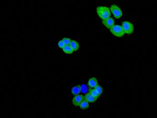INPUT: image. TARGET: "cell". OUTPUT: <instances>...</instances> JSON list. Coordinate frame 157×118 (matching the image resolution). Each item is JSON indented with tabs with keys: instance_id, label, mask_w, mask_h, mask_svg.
<instances>
[{
	"instance_id": "1",
	"label": "cell",
	"mask_w": 157,
	"mask_h": 118,
	"mask_svg": "<svg viewBox=\"0 0 157 118\" xmlns=\"http://www.w3.org/2000/svg\"><path fill=\"white\" fill-rule=\"evenodd\" d=\"M97 13L99 17L102 19H106L111 16V11L107 6H98L97 8Z\"/></svg>"
},
{
	"instance_id": "2",
	"label": "cell",
	"mask_w": 157,
	"mask_h": 118,
	"mask_svg": "<svg viewBox=\"0 0 157 118\" xmlns=\"http://www.w3.org/2000/svg\"><path fill=\"white\" fill-rule=\"evenodd\" d=\"M110 30L114 35L117 37H122L125 34L122 26L120 25H114Z\"/></svg>"
},
{
	"instance_id": "3",
	"label": "cell",
	"mask_w": 157,
	"mask_h": 118,
	"mask_svg": "<svg viewBox=\"0 0 157 118\" xmlns=\"http://www.w3.org/2000/svg\"><path fill=\"white\" fill-rule=\"evenodd\" d=\"M111 11L113 14L116 18H119L123 15V12L118 6L115 4H113L111 7Z\"/></svg>"
},
{
	"instance_id": "4",
	"label": "cell",
	"mask_w": 157,
	"mask_h": 118,
	"mask_svg": "<svg viewBox=\"0 0 157 118\" xmlns=\"http://www.w3.org/2000/svg\"><path fill=\"white\" fill-rule=\"evenodd\" d=\"M123 29L125 32V33L128 34H131L134 32V27L133 24L131 23L128 22V21H125L123 22L122 25Z\"/></svg>"
},
{
	"instance_id": "5",
	"label": "cell",
	"mask_w": 157,
	"mask_h": 118,
	"mask_svg": "<svg viewBox=\"0 0 157 118\" xmlns=\"http://www.w3.org/2000/svg\"><path fill=\"white\" fill-rule=\"evenodd\" d=\"M102 23L106 27H108V29H110L114 25V24H115V20H114V18L110 17L106 19H103L102 20Z\"/></svg>"
},
{
	"instance_id": "6",
	"label": "cell",
	"mask_w": 157,
	"mask_h": 118,
	"mask_svg": "<svg viewBox=\"0 0 157 118\" xmlns=\"http://www.w3.org/2000/svg\"><path fill=\"white\" fill-rule=\"evenodd\" d=\"M84 99V97L82 95H76L72 100V103L73 104V105L75 106H78L81 102Z\"/></svg>"
},
{
	"instance_id": "7",
	"label": "cell",
	"mask_w": 157,
	"mask_h": 118,
	"mask_svg": "<svg viewBox=\"0 0 157 118\" xmlns=\"http://www.w3.org/2000/svg\"><path fill=\"white\" fill-rule=\"evenodd\" d=\"M88 84L90 88H94L98 85L97 80L95 77H91L88 80Z\"/></svg>"
},
{
	"instance_id": "8",
	"label": "cell",
	"mask_w": 157,
	"mask_h": 118,
	"mask_svg": "<svg viewBox=\"0 0 157 118\" xmlns=\"http://www.w3.org/2000/svg\"><path fill=\"white\" fill-rule=\"evenodd\" d=\"M97 99V98L95 97H94L93 96H92L91 95L90 93H88L87 94H85L84 97V100H87L88 102H94L96 101Z\"/></svg>"
},
{
	"instance_id": "9",
	"label": "cell",
	"mask_w": 157,
	"mask_h": 118,
	"mask_svg": "<svg viewBox=\"0 0 157 118\" xmlns=\"http://www.w3.org/2000/svg\"><path fill=\"white\" fill-rule=\"evenodd\" d=\"M69 45L73 51H77L78 50V48H79V44H78V43L77 41L74 40H71Z\"/></svg>"
},
{
	"instance_id": "10",
	"label": "cell",
	"mask_w": 157,
	"mask_h": 118,
	"mask_svg": "<svg viewBox=\"0 0 157 118\" xmlns=\"http://www.w3.org/2000/svg\"><path fill=\"white\" fill-rule=\"evenodd\" d=\"M72 93L73 95H77L81 92V89H80V85H77L72 88Z\"/></svg>"
},
{
	"instance_id": "11",
	"label": "cell",
	"mask_w": 157,
	"mask_h": 118,
	"mask_svg": "<svg viewBox=\"0 0 157 118\" xmlns=\"http://www.w3.org/2000/svg\"><path fill=\"white\" fill-rule=\"evenodd\" d=\"M90 88V87L89 88L88 87V86H87V85H85L84 84H83L81 85H80L81 92L82 93H83V94H87V93H89Z\"/></svg>"
},
{
	"instance_id": "12",
	"label": "cell",
	"mask_w": 157,
	"mask_h": 118,
	"mask_svg": "<svg viewBox=\"0 0 157 118\" xmlns=\"http://www.w3.org/2000/svg\"><path fill=\"white\" fill-rule=\"evenodd\" d=\"M62 50L64 51V52L66 53V54H72L73 52V50L72 49V48H71V47L70 46V45H65V47L62 48Z\"/></svg>"
},
{
	"instance_id": "13",
	"label": "cell",
	"mask_w": 157,
	"mask_h": 118,
	"mask_svg": "<svg viewBox=\"0 0 157 118\" xmlns=\"http://www.w3.org/2000/svg\"><path fill=\"white\" fill-rule=\"evenodd\" d=\"M79 106L82 109H87L89 107V102L87 101V100H84L81 102V103H80V105Z\"/></svg>"
},
{
	"instance_id": "14",
	"label": "cell",
	"mask_w": 157,
	"mask_h": 118,
	"mask_svg": "<svg viewBox=\"0 0 157 118\" xmlns=\"http://www.w3.org/2000/svg\"><path fill=\"white\" fill-rule=\"evenodd\" d=\"M89 93H90L91 95H92V96H93L94 97H96V98H98V97L99 96L98 95V93L96 92V90H95L94 88H90V89H89Z\"/></svg>"
},
{
	"instance_id": "15",
	"label": "cell",
	"mask_w": 157,
	"mask_h": 118,
	"mask_svg": "<svg viewBox=\"0 0 157 118\" xmlns=\"http://www.w3.org/2000/svg\"><path fill=\"white\" fill-rule=\"evenodd\" d=\"M94 89L99 96H101L103 92V89L101 86L97 85L95 88H94Z\"/></svg>"
},
{
	"instance_id": "16",
	"label": "cell",
	"mask_w": 157,
	"mask_h": 118,
	"mask_svg": "<svg viewBox=\"0 0 157 118\" xmlns=\"http://www.w3.org/2000/svg\"><path fill=\"white\" fill-rule=\"evenodd\" d=\"M62 40L63 41V43H65V45H69L71 40L70 38L65 37V38H63Z\"/></svg>"
},
{
	"instance_id": "17",
	"label": "cell",
	"mask_w": 157,
	"mask_h": 118,
	"mask_svg": "<svg viewBox=\"0 0 157 118\" xmlns=\"http://www.w3.org/2000/svg\"><path fill=\"white\" fill-rule=\"evenodd\" d=\"M58 46L60 47V48H62L65 47V43H63V41H62V40H60L59 42L58 43Z\"/></svg>"
}]
</instances>
